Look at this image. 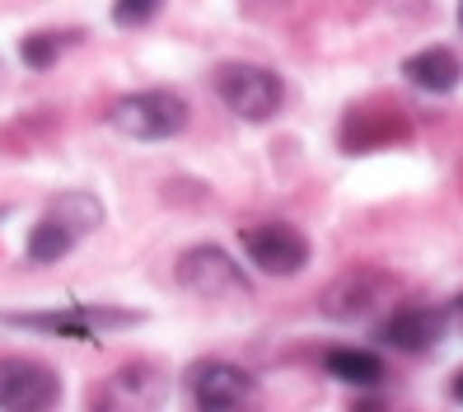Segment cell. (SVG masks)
Returning <instances> with one entry per match:
<instances>
[{"instance_id":"6da1fadb","label":"cell","mask_w":463,"mask_h":412,"mask_svg":"<svg viewBox=\"0 0 463 412\" xmlns=\"http://www.w3.org/2000/svg\"><path fill=\"white\" fill-rule=\"evenodd\" d=\"M183 394L193 412H262V384L234 361H193L183 370Z\"/></svg>"},{"instance_id":"7a4b0ae2","label":"cell","mask_w":463,"mask_h":412,"mask_svg":"<svg viewBox=\"0 0 463 412\" xmlns=\"http://www.w3.org/2000/svg\"><path fill=\"white\" fill-rule=\"evenodd\" d=\"M211 85L221 94V103L243 122H271L286 103L281 75L271 66H258V62H221L211 75Z\"/></svg>"},{"instance_id":"3957f363","label":"cell","mask_w":463,"mask_h":412,"mask_svg":"<svg viewBox=\"0 0 463 412\" xmlns=\"http://www.w3.org/2000/svg\"><path fill=\"white\" fill-rule=\"evenodd\" d=\"M187 118H193V108L174 90H136L108 108V127L122 131L127 141H169L187 127Z\"/></svg>"},{"instance_id":"277c9868","label":"cell","mask_w":463,"mask_h":412,"mask_svg":"<svg viewBox=\"0 0 463 412\" xmlns=\"http://www.w3.org/2000/svg\"><path fill=\"white\" fill-rule=\"evenodd\" d=\"M174 277L187 295H197V300H249L253 295L249 272H243L225 249H215V244H193V249H183Z\"/></svg>"},{"instance_id":"5b68a950","label":"cell","mask_w":463,"mask_h":412,"mask_svg":"<svg viewBox=\"0 0 463 412\" xmlns=\"http://www.w3.org/2000/svg\"><path fill=\"white\" fill-rule=\"evenodd\" d=\"M393 295H398V282L389 272L374 267V263H361V267H346L342 277L328 282V291L318 295V310L337 323H356V319L379 314Z\"/></svg>"},{"instance_id":"8992f818","label":"cell","mask_w":463,"mask_h":412,"mask_svg":"<svg viewBox=\"0 0 463 412\" xmlns=\"http://www.w3.org/2000/svg\"><path fill=\"white\" fill-rule=\"evenodd\" d=\"M243 254H249V263L258 272H267V277H299V272L309 267L314 249H309V235L295 230L286 221H258V225H243L239 235Z\"/></svg>"},{"instance_id":"52a82bcc","label":"cell","mask_w":463,"mask_h":412,"mask_svg":"<svg viewBox=\"0 0 463 412\" xmlns=\"http://www.w3.org/2000/svg\"><path fill=\"white\" fill-rule=\"evenodd\" d=\"M146 314L141 310H113V305H71V310H47V314H0L10 328H38V333H57L75 342H94L108 328H136Z\"/></svg>"},{"instance_id":"ba28073f","label":"cell","mask_w":463,"mask_h":412,"mask_svg":"<svg viewBox=\"0 0 463 412\" xmlns=\"http://www.w3.org/2000/svg\"><path fill=\"white\" fill-rule=\"evenodd\" d=\"M61 375L33 356H0V412H57Z\"/></svg>"},{"instance_id":"9c48e42d","label":"cell","mask_w":463,"mask_h":412,"mask_svg":"<svg viewBox=\"0 0 463 412\" xmlns=\"http://www.w3.org/2000/svg\"><path fill=\"white\" fill-rule=\"evenodd\" d=\"M165 394H169V379L150 361H136L99 384L90 394V412H155L165 403Z\"/></svg>"},{"instance_id":"30bf717a","label":"cell","mask_w":463,"mask_h":412,"mask_svg":"<svg viewBox=\"0 0 463 412\" xmlns=\"http://www.w3.org/2000/svg\"><path fill=\"white\" fill-rule=\"evenodd\" d=\"M449 328V314L435 310V305H402L393 310L384 323H379V342L393 347V351H407V356H421L430 351L435 342L445 338Z\"/></svg>"},{"instance_id":"8fae6325","label":"cell","mask_w":463,"mask_h":412,"mask_svg":"<svg viewBox=\"0 0 463 412\" xmlns=\"http://www.w3.org/2000/svg\"><path fill=\"white\" fill-rule=\"evenodd\" d=\"M402 75L412 80L417 90H426V94H454L463 85V57L454 47L430 43V47L412 52V57L402 62Z\"/></svg>"},{"instance_id":"7c38bea8","label":"cell","mask_w":463,"mask_h":412,"mask_svg":"<svg viewBox=\"0 0 463 412\" xmlns=\"http://www.w3.org/2000/svg\"><path fill=\"white\" fill-rule=\"evenodd\" d=\"M43 216L57 221L61 230H71L75 239H85V235H94L103 225V202L94 197V192H85V187H71V192H61V197H52Z\"/></svg>"},{"instance_id":"4fadbf2b","label":"cell","mask_w":463,"mask_h":412,"mask_svg":"<svg viewBox=\"0 0 463 412\" xmlns=\"http://www.w3.org/2000/svg\"><path fill=\"white\" fill-rule=\"evenodd\" d=\"M323 366H328L333 379L356 384V389H374V384L384 379V361H379L374 351H365V347H333Z\"/></svg>"},{"instance_id":"5bb4252c","label":"cell","mask_w":463,"mask_h":412,"mask_svg":"<svg viewBox=\"0 0 463 412\" xmlns=\"http://www.w3.org/2000/svg\"><path fill=\"white\" fill-rule=\"evenodd\" d=\"M75 235L71 230H61L57 221H47V216H43V221L29 230V244H24V254H29V263H38V267H47V263H61L71 249H75Z\"/></svg>"},{"instance_id":"9a60e30c","label":"cell","mask_w":463,"mask_h":412,"mask_svg":"<svg viewBox=\"0 0 463 412\" xmlns=\"http://www.w3.org/2000/svg\"><path fill=\"white\" fill-rule=\"evenodd\" d=\"M75 34H52V29H43V34H29L19 43V57H24V66H33V71H47L52 62L61 57V47L71 43Z\"/></svg>"},{"instance_id":"2e32d148","label":"cell","mask_w":463,"mask_h":412,"mask_svg":"<svg viewBox=\"0 0 463 412\" xmlns=\"http://www.w3.org/2000/svg\"><path fill=\"white\" fill-rule=\"evenodd\" d=\"M159 14V5L155 0H122V5H113V24H122V29H141V24H150Z\"/></svg>"},{"instance_id":"e0dca14e","label":"cell","mask_w":463,"mask_h":412,"mask_svg":"<svg viewBox=\"0 0 463 412\" xmlns=\"http://www.w3.org/2000/svg\"><path fill=\"white\" fill-rule=\"evenodd\" d=\"M351 412H384V403H374V398H365V403H356Z\"/></svg>"},{"instance_id":"ac0fdd59","label":"cell","mask_w":463,"mask_h":412,"mask_svg":"<svg viewBox=\"0 0 463 412\" xmlns=\"http://www.w3.org/2000/svg\"><path fill=\"white\" fill-rule=\"evenodd\" d=\"M449 394H454V398H458V403H463V370H458V375H454V384H449Z\"/></svg>"},{"instance_id":"d6986e66","label":"cell","mask_w":463,"mask_h":412,"mask_svg":"<svg viewBox=\"0 0 463 412\" xmlns=\"http://www.w3.org/2000/svg\"><path fill=\"white\" fill-rule=\"evenodd\" d=\"M454 314H463V295H458V300H454Z\"/></svg>"},{"instance_id":"ffe728a7","label":"cell","mask_w":463,"mask_h":412,"mask_svg":"<svg viewBox=\"0 0 463 412\" xmlns=\"http://www.w3.org/2000/svg\"><path fill=\"white\" fill-rule=\"evenodd\" d=\"M458 29H463V5H458Z\"/></svg>"}]
</instances>
